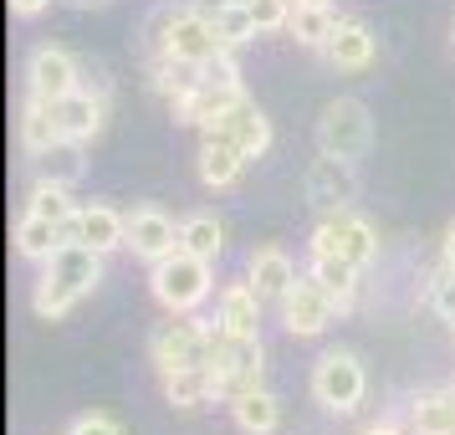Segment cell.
<instances>
[{
  "mask_svg": "<svg viewBox=\"0 0 455 435\" xmlns=\"http://www.w3.org/2000/svg\"><path fill=\"white\" fill-rule=\"evenodd\" d=\"M67 435H124V431H118V420H113V415H77Z\"/></svg>",
  "mask_w": 455,
  "mask_h": 435,
  "instance_id": "36",
  "label": "cell"
},
{
  "mask_svg": "<svg viewBox=\"0 0 455 435\" xmlns=\"http://www.w3.org/2000/svg\"><path fill=\"white\" fill-rule=\"evenodd\" d=\"M46 5H52V0H11V11H16V16H26V21H31V16H42Z\"/></svg>",
  "mask_w": 455,
  "mask_h": 435,
  "instance_id": "37",
  "label": "cell"
},
{
  "mask_svg": "<svg viewBox=\"0 0 455 435\" xmlns=\"http://www.w3.org/2000/svg\"><path fill=\"white\" fill-rule=\"evenodd\" d=\"M246 282L256 287L261 302H276L282 308V297L297 287V262L282 246H256L251 251V267H246Z\"/></svg>",
  "mask_w": 455,
  "mask_h": 435,
  "instance_id": "14",
  "label": "cell"
},
{
  "mask_svg": "<svg viewBox=\"0 0 455 435\" xmlns=\"http://www.w3.org/2000/svg\"><path fill=\"white\" fill-rule=\"evenodd\" d=\"M98 282H103V251H92V246L67 236L62 246H57V256L42 262L31 308H36V318L57 323V318H67V312L83 302L87 292H98Z\"/></svg>",
  "mask_w": 455,
  "mask_h": 435,
  "instance_id": "1",
  "label": "cell"
},
{
  "mask_svg": "<svg viewBox=\"0 0 455 435\" xmlns=\"http://www.w3.org/2000/svg\"><path fill=\"white\" fill-rule=\"evenodd\" d=\"M210 133H226V139L241 149L246 159H261V154L271 149V118L251 103V98H246V103H235V113H230L220 128H210Z\"/></svg>",
  "mask_w": 455,
  "mask_h": 435,
  "instance_id": "18",
  "label": "cell"
},
{
  "mask_svg": "<svg viewBox=\"0 0 455 435\" xmlns=\"http://www.w3.org/2000/svg\"><path fill=\"white\" fill-rule=\"evenodd\" d=\"M72 5H83V11H87V5H103V0H72Z\"/></svg>",
  "mask_w": 455,
  "mask_h": 435,
  "instance_id": "40",
  "label": "cell"
},
{
  "mask_svg": "<svg viewBox=\"0 0 455 435\" xmlns=\"http://www.w3.org/2000/svg\"><path fill=\"white\" fill-rule=\"evenodd\" d=\"M373 57H379V42H373L369 26L338 21V31H332V42H328V62L338 72H363V67H373Z\"/></svg>",
  "mask_w": 455,
  "mask_h": 435,
  "instance_id": "20",
  "label": "cell"
},
{
  "mask_svg": "<svg viewBox=\"0 0 455 435\" xmlns=\"http://www.w3.org/2000/svg\"><path fill=\"white\" fill-rule=\"evenodd\" d=\"M332 318H338V302L317 277H297V287L282 297V323L291 338H317L332 328Z\"/></svg>",
  "mask_w": 455,
  "mask_h": 435,
  "instance_id": "9",
  "label": "cell"
},
{
  "mask_svg": "<svg viewBox=\"0 0 455 435\" xmlns=\"http://www.w3.org/2000/svg\"><path fill=\"white\" fill-rule=\"evenodd\" d=\"M154 31H159V52L164 57H174V62H189V67H205L215 52H220V36H215V26H210V16L195 5V11H164L159 21H154Z\"/></svg>",
  "mask_w": 455,
  "mask_h": 435,
  "instance_id": "7",
  "label": "cell"
},
{
  "mask_svg": "<svg viewBox=\"0 0 455 435\" xmlns=\"http://www.w3.org/2000/svg\"><path fill=\"white\" fill-rule=\"evenodd\" d=\"M291 36L302 46H312V52H328L332 31H338V16H332V5H302L297 0V11H291Z\"/></svg>",
  "mask_w": 455,
  "mask_h": 435,
  "instance_id": "29",
  "label": "cell"
},
{
  "mask_svg": "<svg viewBox=\"0 0 455 435\" xmlns=\"http://www.w3.org/2000/svg\"><path fill=\"white\" fill-rule=\"evenodd\" d=\"M445 267H455V226L445 230Z\"/></svg>",
  "mask_w": 455,
  "mask_h": 435,
  "instance_id": "39",
  "label": "cell"
},
{
  "mask_svg": "<svg viewBox=\"0 0 455 435\" xmlns=\"http://www.w3.org/2000/svg\"><path fill=\"white\" fill-rule=\"evenodd\" d=\"M180 246L195 251V256H205V262H215L226 251V226L215 215H189V221H180Z\"/></svg>",
  "mask_w": 455,
  "mask_h": 435,
  "instance_id": "31",
  "label": "cell"
},
{
  "mask_svg": "<svg viewBox=\"0 0 455 435\" xmlns=\"http://www.w3.org/2000/svg\"><path fill=\"white\" fill-rule=\"evenodd\" d=\"M246 5H251V21H256V31H261V36H271V31H287L291 11H297V0H246Z\"/></svg>",
  "mask_w": 455,
  "mask_h": 435,
  "instance_id": "33",
  "label": "cell"
},
{
  "mask_svg": "<svg viewBox=\"0 0 455 435\" xmlns=\"http://www.w3.org/2000/svg\"><path fill=\"white\" fill-rule=\"evenodd\" d=\"M200 11L210 16L215 36H220L226 46H241V42H251V36H261V31H256V21H251V5H246V0H205Z\"/></svg>",
  "mask_w": 455,
  "mask_h": 435,
  "instance_id": "25",
  "label": "cell"
},
{
  "mask_svg": "<svg viewBox=\"0 0 455 435\" xmlns=\"http://www.w3.org/2000/svg\"><path fill=\"white\" fill-rule=\"evenodd\" d=\"M67 236L108 256V251L128 246V215H118L113 205H83L77 210V221L67 226Z\"/></svg>",
  "mask_w": 455,
  "mask_h": 435,
  "instance_id": "15",
  "label": "cell"
},
{
  "mask_svg": "<svg viewBox=\"0 0 455 435\" xmlns=\"http://www.w3.org/2000/svg\"><path fill=\"white\" fill-rule=\"evenodd\" d=\"M235 103H246V93H241V87L195 83V93H185V98L174 103V124L210 133V128H220V124L230 118V113H235Z\"/></svg>",
  "mask_w": 455,
  "mask_h": 435,
  "instance_id": "11",
  "label": "cell"
},
{
  "mask_svg": "<svg viewBox=\"0 0 455 435\" xmlns=\"http://www.w3.org/2000/svg\"><path fill=\"white\" fill-rule=\"evenodd\" d=\"M210 287H215V262H205L185 246L148 267V292L164 312H195L210 297Z\"/></svg>",
  "mask_w": 455,
  "mask_h": 435,
  "instance_id": "3",
  "label": "cell"
},
{
  "mask_svg": "<svg viewBox=\"0 0 455 435\" xmlns=\"http://www.w3.org/2000/svg\"><path fill=\"white\" fill-rule=\"evenodd\" d=\"M317 149L332 154V159H363L373 149V118L369 108L358 103V98H332L323 108V118H317Z\"/></svg>",
  "mask_w": 455,
  "mask_h": 435,
  "instance_id": "4",
  "label": "cell"
},
{
  "mask_svg": "<svg viewBox=\"0 0 455 435\" xmlns=\"http://www.w3.org/2000/svg\"><path fill=\"white\" fill-rule=\"evenodd\" d=\"M62 241H67V226L46 221V215H36V210H26L21 226H16V251H21L26 262H52Z\"/></svg>",
  "mask_w": 455,
  "mask_h": 435,
  "instance_id": "24",
  "label": "cell"
},
{
  "mask_svg": "<svg viewBox=\"0 0 455 435\" xmlns=\"http://www.w3.org/2000/svg\"><path fill=\"white\" fill-rule=\"evenodd\" d=\"M200 83L215 87H241V62H235V46H220L205 67H200Z\"/></svg>",
  "mask_w": 455,
  "mask_h": 435,
  "instance_id": "34",
  "label": "cell"
},
{
  "mask_svg": "<svg viewBox=\"0 0 455 435\" xmlns=\"http://www.w3.org/2000/svg\"><path fill=\"white\" fill-rule=\"evenodd\" d=\"M363 435H414V431H399V425H389V420H379V425H369Z\"/></svg>",
  "mask_w": 455,
  "mask_h": 435,
  "instance_id": "38",
  "label": "cell"
},
{
  "mask_svg": "<svg viewBox=\"0 0 455 435\" xmlns=\"http://www.w3.org/2000/svg\"><path fill=\"white\" fill-rule=\"evenodd\" d=\"M363 390H369V374L353 358L348 349H332L312 364V399L332 415H353L363 405Z\"/></svg>",
  "mask_w": 455,
  "mask_h": 435,
  "instance_id": "6",
  "label": "cell"
},
{
  "mask_svg": "<svg viewBox=\"0 0 455 435\" xmlns=\"http://www.w3.org/2000/svg\"><path fill=\"white\" fill-rule=\"evenodd\" d=\"M210 353V323H200L195 312H169L164 323H154L148 333V358L154 369H185V364H205Z\"/></svg>",
  "mask_w": 455,
  "mask_h": 435,
  "instance_id": "5",
  "label": "cell"
},
{
  "mask_svg": "<svg viewBox=\"0 0 455 435\" xmlns=\"http://www.w3.org/2000/svg\"><path fill=\"white\" fill-rule=\"evenodd\" d=\"M358 271H363V267H353V262H343V256H312L307 277H317V282L332 292L338 312H353V297H358Z\"/></svg>",
  "mask_w": 455,
  "mask_h": 435,
  "instance_id": "26",
  "label": "cell"
},
{
  "mask_svg": "<svg viewBox=\"0 0 455 435\" xmlns=\"http://www.w3.org/2000/svg\"><path fill=\"white\" fill-rule=\"evenodd\" d=\"M230 420L246 435H276V425H282V399H276L267 384H256V390H246L241 399H230Z\"/></svg>",
  "mask_w": 455,
  "mask_h": 435,
  "instance_id": "22",
  "label": "cell"
},
{
  "mask_svg": "<svg viewBox=\"0 0 455 435\" xmlns=\"http://www.w3.org/2000/svg\"><path fill=\"white\" fill-rule=\"evenodd\" d=\"M246 165L251 159L230 144L226 133H205V144H200V185L205 189H230Z\"/></svg>",
  "mask_w": 455,
  "mask_h": 435,
  "instance_id": "19",
  "label": "cell"
},
{
  "mask_svg": "<svg viewBox=\"0 0 455 435\" xmlns=\"http://www.w3.org/2000/svg\"><path fill=\"white\" fill-rule=\"evenodd\" d=\"M195 83H200V67H189V62H174V57H154V67H148V87L159 93V98H169V108L180 103L185 93H195Z\"/></svg>",
  "mask_w": 455,
  "mask_h": 435,
  "instance_id": "30",
  "label": "cell"
},
{
  "mask_svg": "<svg viewBox=\"0 0 455 435\" xmlns=\"http://www.w3.org/2000/svg\"><path fill=\"white\" fill-rule=\"evenodd\" d=\"M430 308L445 318V323H455V267H445L440 262V271L430 277Z\"/></svg>",
  "mask_w": 455,
  "mask_h": 435,
  "instance_id": "35",
  "label": "cell"
},
{
  "mask_svg": "<svg viewBox=\"0 0 455 435\" xmlns=\"http://www.w3.org/2000/svg\"><path fill=\"white\" fill-rule=\"evenodd\" d=\"M410 431L414 435H455V410L445 390H425L410 399Z\"/></svg>",
  "mask_w": 455,
  "mask_h": 435,
  "instance_id": "27",
  "label": "cell"
},
{
  "mask_svg": "<svg viewBox=\"0 0 455 435\" xmlns=\"http://www.w3.org/2000/svg\"><path fill=\"white\" fill-rule=\"evenodd\" d=\"M26 87L42 103H62L67 93H77V57L62 46H36L26 62Z\"/></svg>",
  "mask_w": 455,
  "mask_h": 435,
  "instance_id": "10",
  "label": "cell"
},
{
  "mask_svg": "<svg viewBox=\"0 0 455 435\" xmlns=\"http://www.w3.org/2000/svg\"><path fill=\"white\" fill-rule=\"evenodd\" d=\"M312 256H343L353 267H369L379 262V230L353 210H328L312 230Z\"/></svg>",
  "mask_w": 455,
  "mask_h": 435,
  "instance_id": "8",
  "label": "cell"
},
{
  "mask_svg": "<svg viewBox=\"0 0 455 435\" xmlns=\"http://www.w3.org/2000/svg\"><path fill=\"white\" fill-rule=\"evenodd\" d=\"M128 251L139 256V262H164V256H174L180 251V226L169 221L164 210L154 205H139L133 215H128Z\"/></svg>",
  "mask_w": 455,
  "mask_h": 435,
  "instance_id": "12",
  "label": "cell"
},
{
  "mask_svg": "<svg viewBox=\"0 0 455 435\" xmlns=\"http://www.w3.org/2000/svg\"><path fill=\"white\" fill-rule=\"evenodd\" d=\"M62 139V128H57V113H52V103H42V98H26L21 108V149L36 159L42 149H52Z\"/></svg>",
  "mask_w": 455,
  "mask_h": 435,
  "instance_id": "28",
  "label": "cell"
},
{
  "mask_svg": "<svg viewBox=\"0 0 455 435\" xmlns=\"http://www.w3.org/2000/svg\"><path fill=\"white\" fill-rule=\"evenodd\" d=\"M302 5H332V0H302Z\"/></svg>",
  "mask_w": 455,
  "mask_h": 435,
  "instance_id": "42",
  "label": "cell"
},
{
  "mask_svg": "<svg viewBox=\"0 0 455 435\" xmlns=\"http://www.w3.org/2000/svg\"><path fill=\"white\" fill-rule=\"evenodd\" d=\"M302 185H307V200L323 210V215H328V210H348L353 200H358V174H353V165L348 159H332V154H323V159L307 169Z\"/></svg>",
  "mask_w": 455,
  "mask_h": 435,
  "instance_id": "13",
  "label": "cell"
},
{
  "mask_svg": "<svg viewBox=\"0 0 455 435\" xmlns=\"http://www.w3.org/2000/svg\"><path fill=\"white\" fill-rule=\"evenodd\" d=\"M57 113V128H62V139H77V144H92L98 133H103V98L98 93H67L62 103H52Z\"/></svg>",
  "mask_w": 455,
  "mask_h": 435,
  "instance_id": "17",
  "label": "cell"
},
{
  "mask_svg": "<svg viewBox=\"0 0 455 435\" xmlns=\"http://www.w3.org/2000/svg\"><path fill=\"white\" fill-rule=\"evenodd\" d=\"M445 394H451V410H455V384H445Z\"/></svg>",
  "mask_w": 455,
  "mask_h": 435,
  "instance_id": "41",
  "label": "cell"
},
{
  "mask_svg": "<svg viewBox=\"0 0 455 435\" xmlns=\"http://www.w3.org/2000/svg\"><path fill=\"white\" fill-rule=\"evenodd\" d=\"M164 384V399L174 410H200L205 399H215V379H210L205 364H185V369H164L159 374Z\"/></svg>",
  "mask_w": 455,
  "mask_h": 435,
  "instance_id": "23",
  "label": "cell"
},
{
  "mask_svg": "<svg viewBox=\"0 0 455 435\" xmlns=\"http://www.w3.org/2000/svg\"><path fill=\"white\" fill-rule=\"evenodd\" d=\"M87 144H77V139H57L52 149H42L31 165H36V180H46V185H77L87 174V154H83Z\"/></svg>",
  "mask_w": 455,
  "mask_h": 435,
  "instance_id": "21",
  "label": "cell"
},
{
  "mask_svg": "<svg viewBox=\"0 0 455 435\" xmlns=\"http://www.w3.org/2000/svg\"><path fill=\"white\" fill-rule=\"evenodd\" d=\"M261 297L251 282H226L220 287V302H215V323L226 333H241V338H261Z\"/></svg>",
  "mask_w": 455,
  "mask_h": 435,
  "instance_id": "16",
  "label": "cell"
},
{
  "mask_svg": "<svg viewBox=\"0 0 455 435\" xmlns=\"http://www.w3.org/2000/svg\"><path fill=\"white\" fill-rule=\"evenodd\" d=\"M267 349H261V338H241V333H226L220 323H210V353H205V369L215 379V399H241L246 390L261 384V364Z\"/></svg>",
  "mask_w": 455,
  "mask_h": 435,
  "instance_id": "2",
  "label": "cell"
},
{
  "mask_svg": "<svg viewBox=\"0 0 455 435\" xmlns=\"http://www.w3.org/2000/svg\"><path fill=\"white\" fill-rule=\"evenodd\" d=\"M26 210H36V215L57 221V226H72L83 205L72 200V189H67V185H46V180H36V185H31V205H26Z\"/></svg>",
  "mask_w": 455,
  "mask_h": 435,
  "instance_id": "32",
  "label": "cell"
}]
</instances>
